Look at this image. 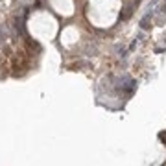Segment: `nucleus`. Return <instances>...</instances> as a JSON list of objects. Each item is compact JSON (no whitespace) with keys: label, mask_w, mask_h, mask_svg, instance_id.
Segmentation results:
<instances>
[{"label":"nucleus","mask_w":166,"mask_h":166,"mask_svg":"<svg viewBox=\"0 0 166 166\" xmlns=\"http://www.w3.org/2000/svg\"><path fill=\"white\" fill-rule=\"evenodd\" d=\"M150 19H151V13H146V15H144V17L140 19V24H138V26H140L142 30H150V28H151Z\"/></svg>","instance_id":"1"},{"label":"nucleus","mask_w":166,"mask_h":166,"mask_svg":"<svg viewBox=\"0 0 166 166\" xmlns=\"http://www.w3.org/2000/svg\"><path fill=\"white\" fill-rule=\"evenodd\" d=\"M161 9H162V13H166V4H162V8H161Z\"/></svg>","instance_id":"2"}]
</instances>
